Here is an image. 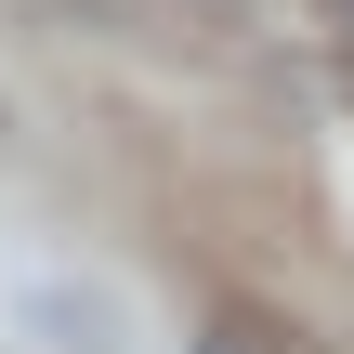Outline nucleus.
I'll return each instance as SVG.
<instances>
[{
    "instance_id": "1",
    "label": "nucleus",
    "mask_w": 354,
    "mask_h": 354,
    "mask_svg": "<svg viewBox=\"0 0 354 354\" xmlns=\"http://www.w3.org/2000/svg\"><path fill=\"white\" fill-rule=\"evenodd\" d=\"M197 354H315V328L276 315V302H250V289H223V302L197 315Z\"/></svg>"
},
{
    "instance_id": "2",
    "label": "nucleus",
    "mask_w": 354,
    "mask_h": 354,
    "mask_svg": "<svg viewBox=\"0 0 354 354\" xmlns=\"http://www.w3.org/2000/svg\"><path fill=\"white\" fill-rule=\"evenodd\" d=\"M342 13H354V0H342Z\"/></svg>"
}]
</instances>
